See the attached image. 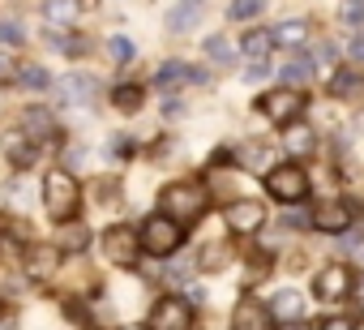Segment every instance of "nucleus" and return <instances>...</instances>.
I'll use <instances>...</instances> for the list:
<instances>
[{
	"label": "nucleus",
	"instance_id": "f257e3e1",
	"mask_svg": "<svg viewBox=\"0 0 364 330\" xmlns=\"http://www.w3.org/2000/svg\"><path fill=\"white\" fill-rule=\"evenodd\" d=\"M206 206H210V193H206L202 185H193V181H176V185H167V189L159 193V215L176 219L180 228L193 223V219H202Z\"/></svg>",
	"mask_w": 364,
	"mask_h": 330
},
{
	"label": "nucleus",
	"instance_id": "f03ea898",
	"mask_svg": "<svg viewBox=\"0 0 364 330\" xmlns=\"http://www.w3.org/2000/svg\"><path fill=\"white\" fill-rule=\"evenodd\" d=\"M43 206H48V215L56 223H73V215L82 211V189H77V181L65 168L48 172V181H43Z\"/></svg>",
	"mask_w": 364,
	"mask_h": 330
},
{
	"label": "nucleus",
	"instance_id": "7ed1b4c3",
	"mask_svg": "<svg viewBox=\"0 0 364 330\" xmlns=\"http://www.w3.org/2000/svg\"><path fill=\"white\" fill-rule=\"evenodd\" d=\"M137 240H141L146 253H154V257H171L180 245H185V228H180L176 219H167V215H150V219L141 223Z\"/></svg>",
	"mask_w": 364,
	"mask_h": 330
},
{
	"label": "nucleus",
	"instance_id": "20e7f679",
	"mask_svg": "<svg viewBox=\"0 0 364 330\" xmlns=\"http://www.w3.org/2000/svg\"><path fill=\"white\" fill-rule=\"evenodd\" d=\"M266 193H270L274 202H283V206L304 202V193H309V172L300 168V163H279V168L266 172Z\"/></svg>",
	"mask_w": 364,
	"mask_h": 330
},
{
	"label": "nucleus",
	"instance_id": "39448f33",
	"mask_svg": "<svg viewBox=\"0 0 364 330\" xmlns=\"http://www.w3.org/2000/svg\"><path fill=\"white\" fill-rule=\"evenodd\" d=\"M304 103H309V99H304V90L283 86V90H266V95L257 99V112H262V116H270L274 124H287V129H291V124H296V116L304 112Z\"/></svg>",
	"mask_w": 364,
	"mask_h": 330
},
{
	"label": "nucleus",
	"instance_id": "423d86ee",
	"mask_svg": "<svg viewBox=\"0 0 364 330\" xmlns=\"http://www.w3.org/2000/svg\"><path fill=\"white\" fill-rule=\"evenodd\" d=\"M309 228H317V232H326V236L351 232V206H347L343 198H321V202H313V211H309Z\"/></svg>",
	"mask_w": 364,
	"mask_h": 330
},
{
	"label": "nucleus",
	"instance_id": "0eeeda50",
	"mask_svg": "<svg viewBox=\"0 0 364 330\" xmlns=\"http://www.w3.org/2000/svg\"><path fill=\"white\" fill-rule=\"evenodd\" d=\"M150 330H193V304L185 296H163L150 313Z\"/></svg>",
	"mask_w": 364,
	"mask_h": 330
},
{
	"label": "nucleus",
	"instance_id": "6e6552de",
	"mask_svg": "<svg viewBox=\"0 0 364 330\" xmlns=\"http://www.w3.org/2000/svg\"><path fill=\"white\" fill-rule=\"evenodd\" d=\"M347 292H351V270L343 266V262H330V266H321L317 275H313V296L317 300H347Z\"/></svg>",
	"mask_w": 364,
	"mask_h": 330
},
{
	"label": "nucleus",
	"instance_id": "1a4fd4ad",
	"mask_svg": "<svg viewBox=\"0 0 364 330\" xmlns=\"http://www.w3.org/2000/svg\"><path fill=\"white\" fill-rule=\"evenodd\" d=\"M137 253H141V240L129 228H107L103 232V257L112 266H137Z\"/></svg>",
	"mask_w": 364,
	"mask_h": 330
},
{
	"label": "nucleus",
	"instance_id": "9d476101",
	"mask_svg": "<svg viewBox=\"0 0 364 330\" xmlns=\"http://www.w3.org/2000/svg\"><path fill=\"white\" fill-rule=\"evenodd\" d=\"M223 219H228V228H232V232L249 236V232H257V228L266 223V206H262V202H253V198H240V202H232V206L223 211Z\"/></svg>",
	"mask_w": 364,
	"mask_h": 330
},
{
	"label": "nucleus",
	"instance_id": "9b49d317",
	"mask_svg": "<svg viewBox=\"0 0 364 330\" xmlns=\"http://www.w3.org/2000/svg\"><path fill=\"white\" fill-rule=\"evenodd\" d=\"M56 99H60V103H73V107L95 103V78H90V73H65V78L56 82Z\"/></svg>",
	"mask_w": 364,
	"mask_h": 330
},
{
	"label": "nucleus",
	"instance_id": "f8f14e48",
	"mask_svg": "<svg viewBox=\"0 0 364 330\" xmlns=\"http://www.w3.org/2000/svg\"><path fill=\"white\" fill-rule=\"evenodd\" d=\"M236 330H274V313H270V304L245 296V300L236 304Z\"/></svg>",
	"mask_w": 364,
	"mask_h": 330
},
{
	"label": "nucleus",
	"instance_id": "ddd939ff",
	"mask_svg": "<svg viewBox=\"0 0 364 330\" xmlns=\"http://www.w3.org/2000/svg\"><path fill=\"white\" fill-rule=\"evenodd\" d=\"M18 129H22L31 142H52V137H56V116H52L48 107H26L22 120H18Z\"/></svg>",
	"mask_w": 364,
	"mask_h": 330
},
{
	"label": "nucleus",
	"instance_id": "4468645a",
	"mask_svg": "<svg viewBox=\"0 0 364 330\" xmlns=\"http://www.w3.org/2000/svg\"><path fill=\"white\" fill-rule=\"evenodd\" d=\"M0 150H5V159L14 163V168H31V163H35V142H31L22 129H5Z\"/></svg>",
	"mask_w": 364,
	"mask_h": 330
},
{
	"label": "nucleus",
	"instance_id": "2eb2a0df",
	"mask_svg": "<svg viewBox=\"0 0 364 330\" xmlns=\"http://www.w3.org/2000/svg\"><path fill=\"white\" fill-rule=\"evenodd\" d=\"M56 266H60V249L56 245H31L26 249V275L31 279H48V275H56Z\"/></svg>",
	"mask_w": 364,
	"mask_h": 330
},
{
	"label": "nucleus",
	"instance_id": "dca6fc26",
	"mask_svg": "<svg viewBox=\"0 0 364 330\" xmlns=\"http://www.w3.org/2000/svg\"><path fill=\"white\" fill-rule=\"evenodd\" d=\"M270 313H274L279 321H300V317H304V296H300L296 287H279L274 300H270Z\"/></svg>",
	"mask_w": 364,
	"mask_h": 330
},
{
	"label": "nucleus",
	"instance_id": "f3484780",
	"mask_svg": "<svg viewBox=\"0 0 364 330\" xmlns=\"http://www.w3.org/2000/svg\"><path fill=\"white\" fill-rule=\"evenodd\" d=\"M313 124H291L287 133H283V150L291 154V159H304V154H313Z\"/></svg>",
	"mask_w": 364,
	"mask_h": 330
},
{
	"label": "nucleus",
	"instance_id": "a211bd4d",
	"mask_svg": "<svg viewBox=\"0 0 364 330\" xmlns=\"http://www.w3.org/2000/svg\"><path fill=\"white\" fill-rule=\"evenodd\" d=\"M198 18H202V5H171V9H167V26H171L176 35H189V31L198 26Z\"/></svg>",
	"mask_w": 364,
	"mask_h": 330
},
{
	"label": "nucleus",
	"instance_id": "6ab92c4d",
	"mask_svg": "<svg viewBox=\"0 0 364 330\" xmlns=\"http://www.w3.org/2000/svg\"><path fill=\"white\" fill-rule=\"evenodd\" d=\"M270 48H274V31H249V35H245V43H240V52H245V56H253L257 65H266Z\"/></svg>",
	"mask_w": 364,
	"mask_h": 330
},
{
	"label": "nucleus",
	"instance_id": "aec40b11",
	"mask_svg": "<svg viewBox=\"0 0 364 330\" xmlns=\"http://www.w3.org/2000/svg\"><path fill=\"white\" fill-rule=\"evenodd\" d=\"M206 56H210L215 65H232V60H236V43H232L228 35H210V39H206Z\"/></svg>",
	"mask_w": 364,
	"mask_h": 330
},
{
	"label": "nucleus",
	"instance_id": "412c9836",
	"mask_svg": "<svg viewBox=\"0 0 364 330\" xmlns=\"http://www.w3.org/2000/svg\"><path fill=\"white\" fill-rule=\"evenodd\" d=\"M112 103H116L120 112H141L146 95H141V86H116V90H112Z\"/></svg>",
	"mask_w": 364,
	"mask_h": 330
},
{
	"label": "nucleus",
	"instance_id": "4be33fe9",
	"mask_svg": "<svg viewBox=\"0 0 364 330\" xmlns=\"http://www.w3.org/2000/svg\"><path fill=\"white\" fill-rule=\"evenodd\" d=\"M304 39H309V26H304L300 18H296V22H283V26L274 31V43H291V48H296V43H304Z\"/></svg>",
	"mask_w": 364,
	"mask_h": 330
},
{
	"label": "nucleus",
	"instance_id": "5701e85b",
	"mask_svg": "<svg viewBox=\"0 0 364 330\" xmlns=\"http://www.w3.org/2000/svg\"><path fill=\"white\" fill-rule=\"evenodd\" d=\"M43 14H48L52 22H60V26H73V18L82 14V5H73V0H56V5H48Z\"/></svg>",
	"mask_w": 364,
	"mask_h": 330
},
{
	"label": "nucleus",
	"instance_id": "b1692460",
	"mask_svg": "<svg viewBox=\"0 0 364 330\" xmlns=\"http://www.w3.org/2000/svg\"><path fill=\"white\" fill-rule=\"evenodd\" d=\"M107 56H112L116 65H129V60L137 56V48H133L124 35H112V39H107Z\"/></svg>",
	"mask_w": 364,
	"mask_h": 330
},
{
	"label": "nucleus",
	"instance_id": "393cba45",
	"mask_svg": "<svg viewBox=\"0 0 364 330\" xmlns=\"http://www.w3.org/2000/svg\"><path fill=\"white\" fill-rule=\"evenodd\" d=\"M185 78H198V69H185V65H180V60H171V65H163L159 69V86H171V82H185Z\"/></svg>",
	"mask_w": 364,
	"mask_h": 330
},
{
	"label": "nucleus",
	"instance_id": "a878e982",
	"mask_svg": "<svg viewBox=\"0 0 364 330\" xmlns=\"http://www.w3.org/2000/svg\"><path fill=\"white\" fill-rule=\"evenodd\" d=\"M240 154H245V159H240V163H245V168H253V172H262V168H266V154H270V150H266L262 142H249V146H245Z\"/></svg>",
	"mask_w": 364,
	"mask_h": 330
},
{
	"label": "nucleus",
	"instance_id": "bb28decb",
	"mask_svg": "<svg viewBox=\"0 0 364 330\" xmlns=\"http://www.w3.org/2000/svg\"><path fill=\"white\" fill-rule=\"evenodd\" d=\"M56 249H73V253L86 249V232H82V228H65V232L56 236Z\"/></svg>",
	"mask_w": 364,
	"mask_h": 330
},
{
	"label": "nucleus",
	"instance_id": "cd10ccee",
	"mask_svg": "<svg viewBox=\"0 0 364 330\" xmlns=\"http://www.w3.org/2000/svg\"><path fill=\"white\" fill-rule=\"evenodd\" d=\"M202 266H206V270H223V266H228V249H223V245H206V249H202Z\"/></svg>",
	"mask_w": 364,
	"mask_h": 330
},
{
	"label": "nucleus",
	"instance_id": "c85d7f7f",
	"mask_svg": "<svg viewBox=\"0 0 364 330\" xmlns=\"http://www.w3.org/2000/svg\"><path fill=\"white\" fill-rule=\"evenodd\" d=\"M18 82H22V86H35V90H43V86H48V73H43L39 65H26V69H18Z\"/></svg>",
	"mask_w": 364,
	"mask_h": 330
},
{
	"label": "nucleus",
	"instance_id": "c756f323",
	"mask_svg": "<svg viewBox=\"0 0 364 330\" xmlns=\"http://www.w3.org/2000/svg\"><path fill=\"white\" fill-rule=\"evenodd\" d=\"M347 257L364 266V228H351L347 232Z\"/></svg>",
	"mask_w": 364,
	"mask_h": 330
},
{
	"label": "nucleus",
	"instance_id": "7c9ffc66",
	"mask_svg": "<svg viewBox=\"0 0 364 330\" xmlns=\"http://www.w3.org/2000/svg\"><path fill=\"white\" fill-rule=\"evenodd\" d=\"M283 78H287V82H304V78H313V60H291V65L283 69Z\"/></svg>",
	"mask_w": 364,
	"mask_h": 330
},
{
	"label": "nucleus",
	"instance_id": "2f4dec72",
	"mask_svg": "<svg viewBox=\"0 0 364 330\" xmlns=\"http://www.w3.org/2000/svg\"><path fill=\"white\" fill-rule=\"evenodd\" d=\"M9 82H18V65H14V56L0 48V86H9Z\"/></svg>",
	"mask_w": 364,
	"mask_h": 330
},
{
	"label": "nucleus",
	"instance_id": "473e14b6",
	"mask_svg": "<svg viewBox=\"0 0 364 330\" xmlns=\"http://www.w3.org/2000/svg\"><path fill=\"white\" fill-rule=\"evenodd\" d=\"M338 18H343L347 26H355V31H360V26H364V5H343V9H338Z\"/></svg>",
	"mask_w": 364,
	"mask_h": 330
},
{
	"label": "nucleus",
	"instance_id": "72a5a7b5",
	"mask_svg": "<svg viewBox=\"0 0 364 330\" xmlns=\"http://www.w3.org/2000/svg\"><path fill=\"white\" fill-rule=\"evenodd\" d=\"M228 14H232L236 22H245V18H257V14H262V5H253V0H245V5H232Z\"/></svg>",
	"mask_w": 364,
	"mask_h": 330
},
{
	"label": "nucleus",
	"instance_id": "f704fd0d",
	"mask_svg": "<svg viewBox=\"0 0 364 330\" xmlns=\"http://www.w3.org/2000/svg\"><path fill=\"white\" fill-rule=\"evenodd\" d=\"M0 39H5V43H22V39H26V31H22V26H14V22H0Z\"/></svg>",
	"mask_w": 364,
	"mask_h": 330
},
{
	"label": "nucleus",
	"instance_id": "c9c22d12",
	"mask_svg": "<svg viewBox=\"0 0 364 330\" xmlns=\"http://www.w3.org/2000/svg\"><path fill=\"white\" fill-rule=\"evenodd\" d=\"M351 86H355V73H338L334 78V95H347Z\"/></svg>",
	"mask_w": 364,
	"mask_h": 330
},
{
	"label": "nucleus",
	"instance_id": "e433bc0d",
	"mask_svg": "<svg viewBox=\"0 0 364 330\" xmlns=\"http://www.w3.org/2000/svg\"><path fill=\"white\" fill-rule=\"evenodd\" d=\"M0 330H18V313L14 309H0Z\"/></svg>",
	"mask_w": 364,
	"mask_h": 330
},
{
	"label": "nucleus",
	"instance_id": "4c0bfd02",
	"mask_svg": "<svg viewBox=\"0 0 364 330\" xmlns=\"http://www.w3.org/2000/svg\"><path fill=\"white\" fill-rule=\"evenodd\" d=\"M321 330H355V326H351V321H347V317H330V321H326V326H321Z\"/></svg>",
	"mask_w": 364,
	"mask_h": 330
},
{
	"label": "nucleus",
	"instance_id": "58836bf2",
	"mask_svg": "<svg viewBox=\"0 0 364 330\" xmlns=\"http://www.w3.org/2000/svg\"><path fill=\"white\" fill-rule=\"evenodd\" d=\"M245 78H249V82H262V78H266V65H253V69H249Z\"/></svg>",
	"mask_w": 364,
	"mask_h": 330
},
{
	"label": "nucleus",
	"instance_id": "ea45409f",
	"mask_svg": "<svg viewBox=\"0 0 364 330\" xmlns=\"http://www.w3.org/2000/svg\"><path fill=\"white\" fill-rule=\"evenodd\" d=\"M347 56H364V39H355V43L347 48Z\"/></svg>",
	"mask_w": 364,
	"mask_h": 330
},
{
	"label": "nucleus",
	"instance_id": "a19ab883",
	"mask_svg": "<svg viewBox=\"0 0 364 330\" xmlns=\"http://www.w3.org/2000/svg\"><path fill=\"white\" fill-rule=\"evenodd\" d=\"M287 330H304V326H287Z\"/></svg>",
	"mask_w": 364,
	"mask_h": 330
}]
</instances>
